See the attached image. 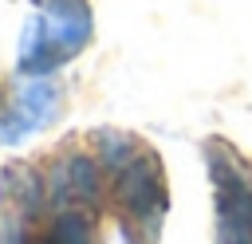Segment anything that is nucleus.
<instances>
[{
    "mask_svg": "<svg viewBox=\"0 0 252 244\" xmlns=\"http://www.w3.org/2000/svg\"><path fill=\"white\" fill-rule=\"evenodd\" d=\"M209 177L217 205V244H252V173L224 142H209Z\"/></svg>",
    "mask_w": 252,
    "mask_h": 244,
    "instance_id": "f257e3e1",
    "label": "nucleus"
},
{
    "mask_svg": "<svg viewBox=\"0 0 252 244\" xmlns=\"http://www.w3.org/2000/svg\"><path fill=\"white\" fill-rule=\"evenodd\" d=\"M118 205L134 224H146L150 232L158 228V220L165 213V181H161V169L150 153H134L130 161H122Z\"/></svg>",
    "mask_w": 252,
    "mask_h": 244,
    "instance_id": "f03ea898",
    "label": "nucleus"
}]
</instances>
